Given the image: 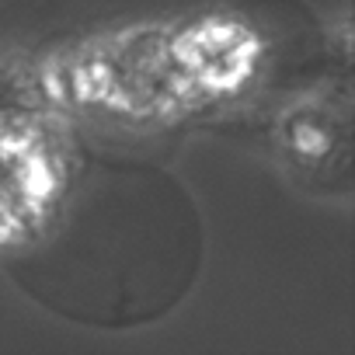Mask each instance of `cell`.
<instances>
[{
	"mask_svg": "<svg viewBox=\"0 0 355 355\" xmlns=\"http://www.w3.org/2000/svg\"><path fill=\"white\" fill-rule=\"evenodd\" d=\"M202 258V216L182 178L139 157L84 153L4 268L42 310L80 327L129 331L182 306Z\"/></svg>",
	"mask_w": 355,
	"mask_h": 355,
	"instance_id": "obj_1",
	"label": "cell"
}]
</instances>
